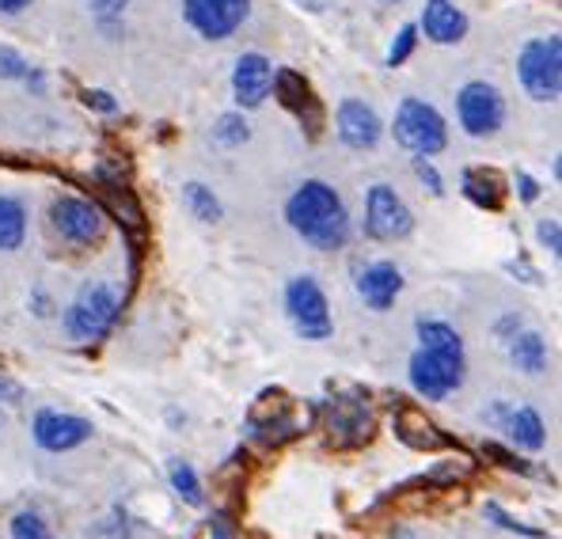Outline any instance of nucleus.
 Segmentation results:
<instances>
[{
  "mask_svg": "<svg viewBox=\"0 0 562 539\" xmlns=\"http://www.w3.org/2000/svg\"><path fill=\"white\" fill-rule=\"evenodd\" d=\"M285 221L296 236L316 251H338L350 239V213L346 202L330 182L308 179L289 194L285 202Z\"/></svg>",
  "mask_w": 562,
  "mask_h": 539,
  "instance_id": "f257e3e1",
  "label": "nucleus"
},
{
  "mask_svg": "<svg viewBox=\"0 0 562 539\" xmlns=\"http://www.w3.org/2000/svg\"><path fill=\"white\" fill-rule=\"evenodd\" d=\"M119 315H122L119 289L111 281H88L72 296L69 308H65V330H69L72 343H99L103 335H111Z\"/></svg>",
  "mask_w": 562,
  "mask_h": 539,
  "instance_id": "f03ea898",
  "label": "nucleus"
},
{
  "mask_svg": "<svg viewBox=\"0 0 562 539\" xmlns=\"http://www.w3.org/2000/svg\"><path fill=\"white\" fill-rule=\"evenodd\" d=\"M517 80L528 99L555 103L562 91V38L559 35L528 38L517 54Z\"/></svg>",
  "mask_w": 562,
  "mask_h": 539,
  "instance_id": "7ed1b4c3",
  "label": "nucleus"
},
{
  "mask_svg": "<svg viewBox=\"0 0 562 539\" xmlns=\"http://www.w3.org/2000/svg\"><path fill=\"white\" fill-rule=\"evenodd\" d=\"M392 134L407 153L415 156H441L449 148V126H445V114L434 103L418 96H407L395 111Z\"/></svg>",
  "mask_w": 562,
  "mask_h": 539,
  "instance_id": "20e7f679",
  "label": "nucleus"
},
{
  "mask_svg": "<svg viewBox=\"0 0 562 539\" xmlns=\"http://www.w3.org/2000/svg\"><path fill=\"white\" fill-rule=\"evenodd\" d=\"M285 312H289V323L301 338L308 343H324L335 330V319H330V304H327V293L319 289V281L312 273H301L285 285Z\"/></svg>",
  "mask_w": 562,
  "mask_h": 539,
  "instance_id": "39448f33",
  "label": "nucleus"
},
{
  "mask_svg": "<svg viewBox=\"0 0 562 539\" xmlns=\"http://www.w3.org/2000/svg\"><path fill=\"white\" fill-rule=\"evenodd\" d=\"M415 232V213L403 202V194L387 182H373L366 194V236L380 244H395Z\"/></svg>",
  "mask_w": 562,
  "mask_h": 539,
  "instance_id": "423d86ee",
  "label": "nucleus"
},
{
  "mask_svg": "<svg viewBox=\"0 0 562 539\" xmlns=\"http://www.w3.org/2000/svg\"><path fill=\"white\" fill-rule=\"evenodd\" d=\"M457 122L468 137H494L506 126V96L486 80H471L457 96Z\"/></svg>",
  "mask_w": 562,
  "mask_h": 539,
  "instance_id": "0eeeda50",
  "label": "nucleus"
},
{
  "mask_svg": "<svg viewBox=\"0 0 562 539\" xmlns=\"http://www.w3.org/2000/svg\"><path fill=\"white\" fill-rule=\"evenodd\" d=\"M464 384V353H441V350H415L411 358V388L422 400H449Z\"/></svg>",
  "mask_w": 562,
  "mask_h": 539,
  "instance_id": "6e6552de",
  "label": "nucleus"
},
{
  "mask_svg": "<svg viewBox=\"0 0 562 539\" xmlns=\"http://www.w3.org/2000/svg\"><path fill=\"white\" fill-rule=\"evenodd\" d=\"M49 221H54V232L72 247H92L103 239L106 232V213L99 210L95 202L77 194H61L54 205H49Z\"/></svg>",
  "mask_w": 562,
  "mask_h": 539,
  "instance_id": "1a4fd4ad",
  "label": "nucleus"
},
{
  "mask_svg": "<svg viewBox=\"0 0 562 539\" xmlns=\"http://www.w3.org/2000/svg\"><path fill=\"white\" fill-rule=\"evenodd\" d=\"M251 15V0H183V20L210 43L233 38Z\"/></svg>",
  "mask_w": 562,
  "mask_h": 539,
  "instance_id": "9d476101",
  "label": "nucleus"
},
{
  "mask_svg": "<svg viewBox=\"0 0 562 539\" xmlns=\"http://www.w3.org/2000/svg\"><path fill=\"white\" fill-rule=\"evenodd\" d=\"M373 406H369V395H346V400H330L327 411V434L330 445L338 449H358V445L373 441Z\"/></svg>",
  "mask_w": 562,
  "mask_h": 539,
  "instance_id": "9b49d317",
  "label": "nucleus"
},
{
  "mask_svg": "<svg viewBox=\"0 0 562 539\" xmlns=\"http://www.w3.org/2000/svg\"><path fill=\"white\" fill-rule=\"evenodd\" d=\"M335 134L353 153H369L384 137V122H380L376 106H369L366 99H342L335 111Z\"/></svg>",
  "mask_w": 562,
  "mask_h": 539,
  "instance_id": "f8f14e48",
  "label": "nucleus"
},
{
  "mask_svg": "<svg viewBox=\"0 0 562 539\" xmlns=\"http://www.w3.org/2000/svg\"><path fill=\"white\" fill-rule=\"evenodd\" d=\"M274 61L259 49L251 54H239L233 65V99L239 111H255L270 99V88H274Z\"/></svg>",
  "mask_w": 562,
  "mask_h": 539,
  "instance_id": "ddd939ff",
  "label": "nucleus"
},
{
  "mask_svg": "<svg viewBox=\"0 0 562 539\" xmlns=\"http://www.w3.org/2000/svg\"><path fill=\"white\" fill-rule=\"evenodd\" d=\"M31 434H35L38 449L72 452L85 441H92V422L80 418V414H65V411H38Z\"/></svg>",
  "mask_w": 562,
  "mask_h": 539,
  "instance_id": "4468645a",
  "label": "nucleus"
},
{
  "mask_svg": "<svg viewBox=\"0 0 562 539\" xmlns=\"http://www.w3.org/2000/svg\"><path fill=\"white\" fill-rule=\"evenodd\" d=\"M278 96V103L285 106L289 114H293L301 126H308V134L316 137L319 126H324V111H319V99L316 91H312L308 80L301 77V72L293 69H278L274 72V88H270Z\"/></svg>",
  "mask_w": 562,
  "mask_h": 539,
  "instance_id": "2eb2a0df",
  "label": "nucleus"
},
{
  "mask_svg": "<svg viewBox=\"0 0 562 539\" xmlns=\"http://www.w3.org/2000/svg\"><path fill=\"white\" fill-rule=\"evenodd\" d=\"M468 12L452 0H426L418 15V35H426L434 46H457L468 38Z\"/></svg>",
  "mask_w": 562,
  "mask_h": 539,
  "instance_id": "dca6fc26",
  "label": "nucleus"
},
{
  "mask_svg": "<svg viewBox=\"0 0 562 539\" xmlns=\"http://www.w3.org/2000/svg\"><path fill=\"white\" fill-rule=\"evenodd\" d=\"M358 293L361 301L369 304L373 312H387L403 293V273L395 262L380 259V262H369L366 270L358 273Z\"/></svg>",
  "mask_w": 562,
  "mask_h": 539,
  "instance_id": "f3484780",
  "label": "nucleus"
},
{
  "mask_svg": "<svg viewBox=\"0 0 562 539\" xmlns=\"http://www.w3.org/2000/svg\"><path fill=\"white\" fill-rule=\"evenodd\" d=\"M395 437L415 452L452 449V437H445L441 429H437V422H429L418 406H400V411H395Z\"/></svg>",
  "mask_w": 562,
  "mask_h": 539,
  "instance_id": "a211bd4d",
  "label": "nucleus"
},
{
  "mask_svg": "<svg viewBox=\"0 0 562 539\" xmlns=\"http://www.w3.org/2000/svg\"><path fill=\"white\" fill-rule=\"evenodd\" d=\"M464 194H468L471 205H479V210L498 213L502 205H506V182H502L498 171H491V168H468L464 171Z\"/></svg>",
  "mask_w": 562,
  "mask_h": 539,
  "instance_id": "6ab92c4d",
  "label": "nucleus"
},
{
  "mask_svg": "<svg viewBox=\"0 0 562 539\" xmlns=\"http://www.w3.org/2000/svg\"><path fill=\"white\" fill-rule=\"evenodd\" d=\"M506 434L525 452H540L548 445V426H543L540 411H532V406H517V411L506 414Z\"/></svg>",
  "mask_w": 562,
  "mask_h": 539,
  "instance_id": "aec40b11",
  "label": "nucleus"
},
{
  "mask_svg": "<svg viewBox=\"0 0 562 539\" xmlns=\"http://www.w3.org/2000/svg\"><path fill=\"white\" fill-rule=\"evenodd\" d=\"M27 239V205L0 190V251H15Z\"/></svg>",
  "mask_w": 562,
  "mask_h": 539,
  "instance_id": "412c9836",
  "label": "nucleus"
},
{
  "mask_svg": "<svg viewBox=\"0 0 562 539\" xmlns=\"http://www.w3.org/2000/svg\"><path fill=\"white\" fill-rule=\"evenodd\" d=\"M509 358L520 372L540 377V372H548V343L536 330H520V335L509 338Z\"/></svg>",
  "mask_w": 562,
  "mask_h": 539,
  "instance_id": "4be33fe9",
  "label": "nucleus"
},
{
  "mask_svg": "<svg viewBox=\"0 0 562 539\" xmlns=\"http://www.w3.org/2000/svg\"><path fill=\"white\" fill-rule=\"evenodd\" d=\"M418 346L422 350H441V353H464V338L457 327L445 319H418Z\"/></svg>",
  "mask_w": 562,
  "mask_h": 539,
  "instance_id": "5701e85b",
  "label": "nucleus"
},
{
  "mask_svg": "<svg viewBox=\"0 0 562 539\" xmlns=\"http://www.w3.org/2000/svg\"><path fill=\"white\" fill-rule=\"evenodd\" d=\"M183 205L190 210V217L202 221V225H217L221 221V198L213 194V187H205V182H187L183 187Z\"/></svg>",
  "mask_w": 562,
  "mask_h": 539,
  "instance_id": "b1692460",
  "label": "nucleus"
},
{
  "mask_svg": "<svg viewBox=\"0 0 562 539\" xmlns=\"http://www.w3.org/2000/svg\"><path fill=\"white\" fill-rule=\"evenodd\" d=\"M171 475V486H176V494L183 497L187 505H205V491H202V479H198V471L190 468L187 460H171L168 468Z\"/></svg>",
  "mask_w": 562,
  "mask_h": 539,
  "instance_id": "393cba45",
  "label": "nucleus"
},
{
  "mask_svg": "<svg viewBox=\"0 0 562 539\" xmlns=\"http://www.w3.org/2000/svg\"><path fill=\"white\" fill-rule=\"evenodd\" d=\"M251 137V130H247V122H244V114H221V122L213 126V145H221V148H239L244 141Z\"/></svg>",
  "mask_w": 562,
  "mask_h": 539,
  "instance_id": "a878e982",
  "label": "nucleus"
},
{
  "mask_svg": "<svg viewBox=\"0 0 562 539\" xmlns=\"http://www.w3.org/2000/svg\"><path fill=\"white\" fill-rule=\"evenodd\" d=\"M418 23H403L400 27V35H395V43L387 46V69H400L403 61H407L411 54H415V46H418Z\"/></svg>",
  "mask_w": 562,
  "mask_h": 539,
  "instance_id": "bb28decb",
  "label": "nucleus"
},
{
  "mask_svg": "<svg viewBox=\"0 0 562 539\" xmlns=\"http://www.w3.org/2000/svg\"><path fill=\"white\" fill-rule=\"evenodd\" d=\"M126 8H130V0H92V15H95V23L106 31V35H114V31L122 27V20H126Z\"/></svg>",
  "mask_w": 562,
  "mask_h": 539,
  "instance_id": "cd10ccee",
  "label": "nucleus"
},
{
  "mask_svg": "<svg viewBox=\"0 0 562 539\" xmlns=\"http://www.w3.org/2000/svg\"><path fill=\"white\" fill-rule=\"evenodd\" d=\"M31 72V61L15 46L0 43V80H23Z\"/></svg>",
  "mask_w": 562,
  "mask_h": 539,
  "instance_id": "c85d7f7f",
  "label": "nucleus"
},
{
  "mask_svg": "<svg viewBox=\"0 0 562 539\" xmlns=\"http://www.w3.org/2000/svg\"><path fill=\"white\" fill-rule=\"evenodd\" d=\"M12 539H49V528L38 513H15L12 517Z\"/></svg>",
  "mask_w": 562,
  "mask_h": 539,
  "instance_id": "c756f323",
  "label": "nucleus"
},
{
  "mask_svg": "<svg viewBox=\"0 0 562 539\" xmlns=\"http://www.w3.org/2000/svg\"><path fill=\"white\" fill-rule=\"evenodd\" d=\"M415 176L434 198L445 194V179H441V171L434 168V156H415Z\"/></svg>",
  "mask_w": 562,
  "mask_h": 539,
  "instance_id": "7c9ffc66",
  "label": "nucleus"
},
{
  "mask_svg": "<svg viewBox=\"0 0 562 539\" xmlns=\"http://www.w3.org/2000/svg\"><path fill=\"white\" fill-rule=\"evenodd\" d=\"M486 517L494 520V525H502V528H509V532H517V536H528V539H540L543 532L540 528H528V525H517L514 517H509L506 509H502L498 502H486Z\"/></svg>",
  "mask_w": 562,
  "mask_h": 539,
  "instance_id": "2f4dec72",
  "label": "nucleus"
},
{
  "mask_svg": "<svg viewBox=\"0 0 562 539\" xmlns=\"http://www.w3.org/2000/svg\"><path fill=\"white\" fill-rule=\"evenodd\" d=\"M536 239H540V247H548L551 255L562 251V228L555 217H540V225H536Z\"/></svg>",
  "mask_w": 562,
  "mask_h": 539,
  "instance_id": "473e14b6",
  "label": "nucleus"
},
{
  "mask_svg": "<svg viewBox=\"0 0 562 539\" xmlns=\"http://www.w3.org/2000/svg\"><path fill=\"white\" fill-rule=\"evenodd\" d=\"M483 452L491 456L494 463H502V468H509V471H520V475H528V471H532V468H528L525 460H517L514 452H509V449H502V445H494V441H486V445H483Z\"/></svg>",
  "mask_w": 562,
  "mask_h": 539,
  "instance_id": "72a5a7b5",
  "label": "nucleus"
},
{
  "mask_svg": "<svg viewBox=\"0 0 562 539\" xmlns=\"http://www.w3.org/2000/svg\"><path fill=\"white\" fill-rule=\"evenodd\" d=\"M85 103L99 114H114L119 111V99H111V91H85Z\"/></svg>",
  "mask_w": 562,
  "mask_h": 539,
  "instance_id": "f704fd0d",
  "label": "nucleus"
},
{
  "mask_svg": "<svg viewBox=\"0 0 562 539\" xmlns=\"http://www.w3.org/2000/svg\"><path fill=\"white\" fill-rule=\"evenodd\" d=\"M517 194H520V202H536V198H540V182L528 176V171H517Z\"/></svg>",
  "mask_w": 562,
  "mask_h": 539,
  "instance_id": "c9c22d12",
  "label": "nucleus"
},
{
  "mask_svg": "<svg viewBox=\"0 0 562 539\" xmlns=\"http://www.w3.org/2000/svg\"><path fill=\"white\" fill-rule=\"evenodd\" d=\"M23 85H27L31 91H35V96H46V72L31 65V72H27V77H23Z\"/></svg>",
  "mask_w": 562,
  "mask_h": 539,
  "instance_id": "e433bc0d",
  "label": "nucleus"
},
{
  "mask_svg": "<svg viewBox=\"0 0 562 539\" xmlns=\"http://www.w3.org/2000/svg\"><path fill=\"white\" fill-rule=\"evenodd\" d=\"M12 400H20V384L8 380V377H0V403H12Z\"/></svg>",
  "mask_w": 562,
  "mask_h": 539,
  "instance_id": "4c0bfd02",
  "label": "nucleus"
},
{
  "mask_svg": "<svg viewBox=\"0 0 562 539\" xmlns=\"http://www.w3.org/2000/svg\"><path fill=\"white\" fill-rule=\"evenodd\" d=\"M31 4H35V0H0V12H4V15H20V12H27Z\"/></svg>",
  "mask_w": 562,
  "mask_h": 539,
  "instance_id": "58836bf2",
  "label": "nucleus"
},
{
  "mask_svg": "<svg viewBox=\"0 0 562 539\" xmlns=\"http://www.w3.org/2000/svg\"><path fill=\"white\" fill-rule=\"evenodd\" d=\"M380 4H403V0H380Z\"/></svg>",
  "mask_w": 562,
  "mask_h": 539,
  "instance_id": "ea45409f",
  "label": "nucleus"
},
{
  "mask_svg": "<svg viewBox=\"0 0 562 539\" xmlns=\"http://www.w3.org/2000/svg\"><path fill=\"white\" fill-rule=\"evenodd\" d=\"M400 539H411V536H400Z\"/></svg>",
  "mask_w": 562,
  "mask_h": 539,
  "instance_id": "a19ab883",
  "label": "nucleus"
}]
</instances>
